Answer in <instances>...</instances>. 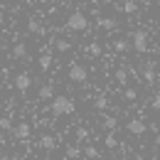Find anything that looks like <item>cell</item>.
I'll return each instance as SVG.
<instances>
[{
	"label": "cell",
	"mask_w": 160,
	"mask_h": 160,
	"mask_svg": "<svg viewBox=\"0 0 160 160\" xmlns=\"http://www.w3.org/2000/svg\"><path fill=\"white\" fill-rule=\"evenodd\" d=\"M84 155H86V158H89V160H96V158H101V155H99V150H96L94 145H89V148L84 150Z\"/></svg>",
	"instance_id": "7402d4cb"
},
{
	"label": "cell",
	"mask_w": 160,
	"mask_h": 160,
	"mask_svg": "<svg viewBox=\"0 0 160 160\" xmlns=\"http://www.w3.org/2000/svg\"><path fill=\"white\" fill-rule=\"evenodd\" d=\"M12 57H15V59H25V57H27V47H25L22 42H18V44L12 47Z\"/></svg>",
	"instance_id": "8fae6325"
},
{
	"label": "cell",
	"mask_w": 160,
	"mask_h": 160,
	"mask_svg": "<svg viewBox=\"0 0 160 160\" xmlns=\"http://www.w3.org/2000/svg\"><path fill=\"white\" fill-rule=\"evenodd\" d=\"M54 49H57V52H69L72 44H69L67 40H54Z\"/></svg>",
	"instance_id": "9a60e30c"
},
{
	"label": "cell",
	"mask_w": 160,
	"mask_h": 160,
	"mask_svg": "<svg viewBox=\"0 0 160 160\" xmlns=\"http://www.w3.org/2000/svg\"><path fill=\"white\" fill-rule=\"evenodd\" d=\"M133 160H145V155H136V158H133Z\"/></svg>",
	"instance_id": "f546056e"
},
{
	"label": "cell",
	"mask_w": 160,
	"mask_h": 160,
	"mask_svg": "<svg viewBox=\"0 0 160 160\" xmlns=\"http://www.w3.org/2000/svg\"><path fill=\"white\" fill-rule=\"evenodd\" d=\"M126 128H128V133H133V136H143V133L148 131V123L143 118H131Z\"/></svg>",
	"instance_id": "5b68a950"
},
{
	"label": "cell",
	"mask_w": 160,
	"mask_h": 160,
	"mask_svg": "<svg viewBox=\"0 0 160 160\" xmlns=\"http://www.w3.org/2000/svg\"><path fill=\"white\" fill-rule=\"evenodd\" d=\"M138 10V5H136V0H126L123 2V12H128V15H133Z\"/></svg>",
	"instance_id": "e0dca14e"
},
{
	"label": "cell",
	"mask_w": 160,
	"mask_h": 160,
	"mask_svg": "<svg viewBox=\"0 0 160 160\" xmlns=\"http://www.w3.org/2000/svg\"><path fill=\"white\" fill-rule=\"evenodd\" d=\"M37 2H47V0H37Z\"/></svg>",
	"instance_id": "836d02e7"
},
{
	"label": "cell",
	"mask_w": 160,
	"mask_h": 160,
	"mask_svg": "<svg viewBox=\"0 0 160 160\" xmlns=\"http://www.w3.org/2000/svg\"><path fill=\"white\" fill-rule=\"evenodd\" d=\"M0 160H12V158H8V155H2V158H0Z\"/></svg>",
	"instance_id": "1f68e13d"
},
{
	"label": "cell",
	"mask_w": 160,
	"mask_h": 160,
	"mask_svg": "<svg viewBox=\"0 0 160 160\" xmlns=\"http://www.w3.org/2000/svg\"><path fill=\"white\" fill-rule=\"evenodd\" d=\"M136 96H138V94H136V89H131V86L123 91V99L126 101H136Z\"/></svg>",
	"instance_id": "d4e9b609"
},
{
	"label": "cell",
	"mask_w": 160,
	"mask_h": 160,
	"mask_svg": "<svg viewBox=\"0 0 160 160\" xmlns=\"http://www.w3.org/2000/svg\"><path fill=\"white\" fill-rule=\"evenodd\" d=\"M49 67H52V57H49V54H42V57H40V69H42V72H47Z\"/></svg>",
	"instance_id": "ac0fdd59"
},
{
	"label": "cell",
	"mask_w": 160,
	"mask_h": 160,
	"mask_svg": "<svg viewBox=\"0 0 160 160\" xmlns=\"http://www.w3.org/2000/svg\"><path fill=\"white\" fill-rule=\"evenodd\" d=\"M54 145H57V140L52 138V136H47V133L40 138V148H44V150H54Z\"/></svg>",
	"instance_id": "30bf717a"
},
{
	"label": "cell",
	"mask_w": 160,
	"mask_h": 160,
	"mask_svg": "<svg viewBox=\"0 0 160 160\" xmlns=\"http://www.w3.org/2000/svg\"><path fill=\"white\" fill-rule=\"evenodd\" d=\"M143 79L148 81V84L155 81V62H148V64L143 67Z\"/></svg>",
	"instance_id": "ba28073f"
},
{
	"label": "cell",
	"mask_w": 160,
	"mask_h": 160,
	"mask_svg": "<svg viewBox=\"0 0 160 160\" xmlns=\"http://www.w3.org/2000/svg\"><path fill=\"white\" fill-rule=\"evenodd\" d=\"M131 40H133L131 44L136 47V52H138V54H145V52H148V35H145L143 30H136V32L131 35Z\"/></svg>",
	"instance_id": "277c9868"
},
{
	"label": "cell",
	"mask_w": 160,
	"mask_h": 160,
	"mask_svg": "<svg viewBox=\"0 0 160 160\" xmlns=\"http://www.w3.org/2000/svg\"><path fill=\"white\" fill-rule=\"evenodd\" d=\"M2 18H5V12H2V8H0V22H2Z\"/></svg>",
	"instance_id": "4dcf8cb0"
},
{
	"label": "cell",
	"mask_w": 160,
	"mask_h": 160,
	"mask_svg": "<svg viewBox=\"0 0 160 160\" xmlns=\"http://www.w3.org/2000/svg\"><path fill=\"white\" fill-rule=\"evenodd\" d=\"M103 126H106L108 131H113V128L118 126V118H113V116H106V118H103Z\"/></svg>",
	"instance_id": "603a6c76"
},
{
	"label": "cell",
	"mask_w": 160,
	"mask_h": 160,
	"mask_svg": "<svg viewBox=\"0 0 160 160\" xmlns=\"http://www.w3.org/2000/svg\"><path fill=\"white\" fill-rule=\"evenodd\" d=\"M30 133H32V128H30V123H25V121L12 128V136H15L18 140H27V138H30Z\"/></svg>",
	"instance_id": "52a82bcc"
},
{
	"label": "cell",
	"mask_w": 160,
	"mask_h": 160,
	"mask_svg": "<svg viewBox=\"0 0 160 160\" xmlns=\"http://www.w3.org/2000/svg\"><path fill=\"white\" fill-rule=\"evenodd\" d=\"M94 106H96L99 111H103V108H108V99H106V96H96V101H94Z\"/></svg>",
	"instance_id": "44dd1931"
},
{
	"label": "cell",
	"mask_w": 160,
	"mask_h": 160,
	"mask_svg": "<svg viewBox=\"0 0 160 160\" xmlns=\"http://www.w3.org/2000/svg\"><path fill=\"white\" fill-rule=\"evenodd\" d=\"M37 96H40L42 101H47V99L54 101V89H52V84H44V86L40 89V94H37Z\"/></svg>",
	"instance_id": "9c48e42d"
},
{
	"label": "cell",
	"mask_w": 160,
	"mask_h": 160,
	"mask_svg": "<svg viewBox=\"0 0 160 160\" xmlns=\"http://www.w3.org/2000/svg\"><path fill=\"white\" fill-rule=\"evenodd\" d=\"M150 106H153V111H160V94L153 99V103H150Z\"/></svg>",
	"instance_id": "83f0119b"
},
{
	"label": "cell",
	"mask_w": 160,
	"mask_h": 160,
	"mask_svg": "<svg viewBox=\"0 0 160 160\" xmlns=\"http://www.w3.org/2000/svg\"><path fill=\"white\" fill-rule=\"evenodd\" d=\"M113 79L118 81V84H126V81H128V69H126V67H121V69H116V74H113Z\"/></svg>",
	"instance_id": "4fadbf2b"
},
{
	"label": "cell",
	"mask_w": 160,
	"mask_h": 160,
	"mask_svg": "<svg viewBox=\"0 0 160 160\" xmlns=\"http://www.w3.org/2000/svg\"><path fill=\"white\" fill-rule=\"evenodd\" d=\"M158 35H160V25H158Z\"/></svg>",
	"instance_id": "e575fe53"
},
{
	"label": "cell",
	"mask_w": 160,
	"mask_h": 160,
	"mask_svg": "<svg viewBox=\"0 0 160 160\" xmlns=\"http://www.w3.org/2000/svg\"><path fill=\"white\" fill-rule=\"evenodd\" d=\"M52 113L54 116H69V113H74V101L69 99V96H54V101H52Z\"/></svg>",
	"instance_id": "6da1fadb"
},
{
	"label": "cell",
	"mask_w": 160,
	"mask_h": 160,
	"mask_svg": "<svg viewBox=\"0 0 160 160\" xmlns=\"http://www.w3.org/2000/svg\"><path fill=\"white\" fill-rule=\"evenodd\" d=\"M67 27H69V30H74V32H84V30L89 27V20H86V15H84V12L77 10V12H72V15H69Z\"/></svg>",
	"instance_id": "7a4b0ae2"
},
{
	"label": "cell",
	"mask_w": 160,
	"mask_h": 160,
	"mask_svg": "<svg viewBox=\"0 0 160 160\" xmlns=\"http://www.w3.org/2000/svg\"><path fill=\"white\" fill-rule=\"evenodd\" d=\"M89 2H94V5H96V2H99V0H89Z\"/></svg>",
	"instance_id": "d6a6232c"
},
{
	"label": "cell",
	"mask_w": 160,
	"mask_h": 160,
	"mask_svg": "<svg viewBox=\"0 0 160 160\" xmlns=\"http://www.w3.org/2000/svg\"><path fill=\"white\" fill-rule=\"evenodd\" d=\"M86 77H89V69L84 67V64H69V79L74 81V84H81V81H86Z\"/></svg>",
	"instance_id": "3957f363"
},
{
	"label": "cell",
	"mask_w": 160,
	"mask_h": 160,
	"mask_svg": "<svg viewBox=\"0 0 160 160\" xmlns=\"http://www.w3.org/2000/svg\"><path fill=\"white\" fill-rule=\"evenodd\" d=\"M0 128H2V131H10V128H12L10 118H0Z\"/></svg>",
	"instance_id": "4316f807"
},
{
	"label": "cell",
	"mask_w": 160,
	"mask_h": 160,
	"mask_svg": "<svg viewBox=\"0 0 160 160\" xmlns=\"http://www.w3.org/2000/svg\"><path fill=\"white\" fill-rule=\"evenodd\" d=\"M86 52H89L91 57H99V54H101V44H99V42H91V44L86 47Z\"/></svg>",
	"instance_id": "d6986e66"
},
{
	"label": "cell",
	"mask_w": 160,
	"mask_h": 160,
	"mask_svg": "<svg viewBox=\"0 0 160 160\" xmlns=\"http://www.w3.org/2000/svg\"><path fill=\"white\" fill-rule=\"evenodd\" d=\"M30 84H32V79H30V74H27V72H20V74L15 77V89H18L20 94H25V91L30 89Z\"/></svg>",
	"instance_id": "8992f818"
},
{
	"label": "cell",
	"mask_w": 160,
	"mask_h": 160,
	"mask_svg": "<svg viewBox=\"0 0 160 160\" xmlns=\"http://www.w3.org/2000/svg\"><path fill=\"white\" fill-rule=\"evenodd\" d=\"M99 25L103 27V30H116V27H118V22L113 20V18H101Z\"/></svg>",
	"instance_id": "7c38bea8"
},
{
	"label": "cell",
	"mask_w": 160,
	"mask_h": 160,
	"mask_svg": "<svg viewBox=\"0 0 160 160\" xmlns=\"http://www.w3.org/2000/svg\"><path fill=\"white\" fill-rule=\"evenodd\" d=\"M0 57H2V52H0Z\"/></svg>",
	"instance_id": "d590c367"
},
{
	"label": "cell",
	"mask_w": 160,
	"mask_h": 160,
	"mask_svg": "<svg viewBox=\"0 0 160 160\" xmlns=\"http://www.w3.org/2000/svg\"><path fill=\"white\" fill-rule=\"evenodd\" d=\"M27 30H30V32H37V35H40V32H42V25H40L37 20H30V22H27Z\"/></svg>",
	"instance_id": "cb8c5ba5"
},
{
	"label": "cell",
	"mask_w": 160,
	"mask_h": 160,
	"mask_svg": "<svg viewBox=\"0 0 160 160\" xmlns=\"http://www.w3.org/2000/svg\"><path fill=\"white\" fill-rule=\"evenodd\" d=\"M103 145H106V148H111V150H113V148H116V145H118V140H116V136H113V133H108V136H106V138H103Z\"/></svg>",
	"instance_id": "ffe728a7"
},
{
	"label": "cell",
	"mask_w": 160,
	"mask_h": 160,
	"mask_svg": "<svg viewBox=\"0 0 160 160\" xmlns=\"http://www.w3.org/2000/svg\"><path fill=\"white\" fill-rule=\"evenodd\" d=\"M155 148H160V133L155 136Z\"/></svg>",
	"instance_id": "f1b7e54d"
},
{
	"label": "cell",
	"mask_w": 160,
	"mask_h": 160,
	"mask_svg": "<svg viewBox=\"0 0 160 160\" xmlns=\"http://www.w3.org/2000/svg\"><path fill=\"white\" fill-rule=\"evenodd\" d=\"M89 138V131L86 128H77V140H86Z\"/></svg>",
	"instance_id": "484cf974"
},
{
	"label": "cell",
	"mask_w": 160,
	"mask_h": 160,
	"mask_svg": "<svg viewBox=\"0 0 160 160\" xmlns=\"http://www.w3.org/2000/svg\"><path fill=\"white\" fill-rule=\"evenodd\" d=\"M113 47H116V52H128L133 44H131L128 40H116V42H113Z\"/></svg>",
	"instance_id": "5bb4252c"
},
{
	"label": "cell",
	"mask_w": 160,
	"mask_h": 160,
	"mask_svg": "<svg viewBox=\"0 0 160 160\" xmlns=\"http://www.w3.org/2000/svg\"><path fill=\"white\" fill-rule=\"evenodd\" d=\"M79 155H81V150L77 148V145H67V158L69 160H77Z\"/></svg>",
	"instance_id": "2e32d148"
}]
</instances>
